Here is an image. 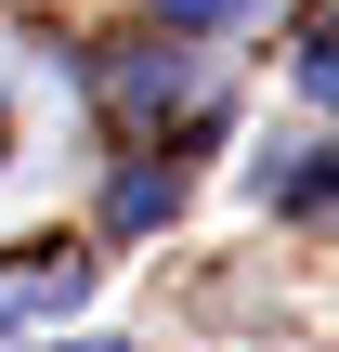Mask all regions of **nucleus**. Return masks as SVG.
<instances>
[{
	"label": "nucleus",
	"instance_id": "3",
	"mask_svg": "<svg viewBox=\"0 0 339 352\" xmlns=\"http://www.w3.org/2000/svg\"><path fill=\"white\" fill-rule=\"evenodd\" d=\"M105 209H118V222H131V235H144V222H170V209H183V170H170V157H131V170H118V196H105Z\"/></svg>",
	"mask_w": 339,
	"mask_h": 352
},
{
	"label": "nucleus",
	"instance_id": "5",
	"mask_svg": "<svg viewBox=\"0 0 339 352\" xmlns=\"http://www.w3.org/2000/svg\"><path fill=\"white\" fill-rule=\"evenodd\" d=\"M300 91H314V104H339V13L314 26V52H300Z\"/></svg>",
	"mask_w": 339,
	"mask_h": 352
},
{
	"label": "nucleus",
	"instance_id": "6",
	"mask_svg": "<svg viewBox=\"0 0 339 352\" xmlns=\"http://www.w3.org/2000/svg\"><path fill=\"white\" fill-rule=\"evenodd\" d=\"M52 352H131V340H52Z\"/></svg>",
	"mask_w": 339,
	"mask_h": 352
},
{
	"label": "nucleus",
	"instance_id": "2",
	"mask_svg": "<svg viewBox=\"0 0 339 352\" xmlns=\"http://www.w3.org/2000/svg\"><path fill=\"white\" fill-rule=\"evenodd\" d=\"M0 287H13V314H78V300H91V261H78V248H26Z\"/></svg>",
	"mask_w": 339,
	"mask_h": 352
},
{
	"label": "nucleus",
	"instance_id": "1",
	"mask_svg": "<svg viewBox=\"0 0 339 352\" xmlns=\"http://www.w3.org/2000/svg\"><path fill=\"white\" fill-rule=\"evenodd\" d=\"M248 196H274V209H339V157L327 144H261V157H248Z\"/></svg>",
	"mask_w": 339,
	"mask_h": 352
},
{
	"label": "nucleus",
	"instance_id": "8",
	"mask_svg": "<svg viewBox=\"0 0 339 352\" xmlns=\"http://www.w3.org/2000/svg\"><path fill=\"white\" fill-rule=\"evenodd\" d=\"M0 131H13V104H0Z\"/></svg>",
	"mask_w": 339,
	"mask_h": 352
},
{
	"label": "nucleus",
	"instance_id": "7",
	"mask_svg": "<svg viewBox=\"0 0 339 352\" xmlns=\"http://www.w3.org/2000/svg\"><path fill=\"white\" fill-rule=\"evenodd\" d=\"M0 327H13V287H0Z\"/></svg>",
	"mask_w": 339,
	"mask_h": 352
},
{
	"label": "nucleus",
	"instance_id": "4",
	"mask_svg": "<svg viewBox=\"0 0 339 352\" xmlns=\"http://www.w3.org/2000/svg\"><path fill=\"white\" fill-rule=\"evenodd\" d=\"M157 13H170V26H261L274 0H157Z\"/></svg>",
	"mask_w": 339,
	"mask_h": 352
}]
</instances>
